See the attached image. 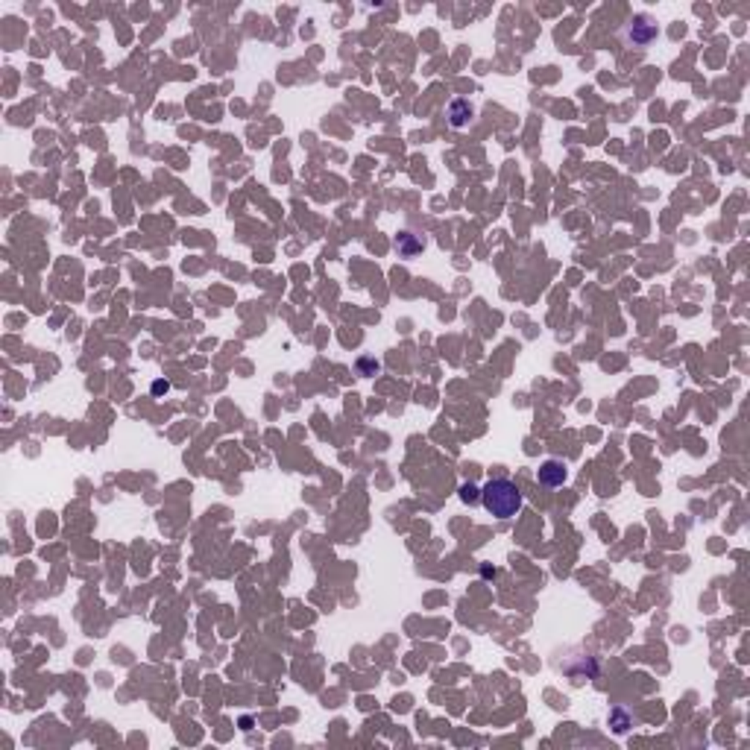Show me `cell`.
<instances>
[{
	"mask_svg": "<svg viewBox=\"0 0 750 750\" xmlns=\"http://www.w3.org/2000/svg\"><path fill=\"white\" fill-rule=\"evenodd\" d=\"M481 504L487 507L495 519H510L522 510V490L513 481L495 478L481 490Z\"/></svg>",
	"mask_w": 750,
	"mask_h": 750,
	"instance_id": "6da1fadb",
	"label": "cell"
},
{
	"mask_svg": "<svg viewBox=\"0 0 750 750\" xmlns=\"http://www.w3.org/2000/svg\"><path fill=\"white\" fill-rule=\"evenodd\" d=\"M657 33H660V27H657V21L650 15H633L631 21L624 23L621 41L627 47H633V50H645V47L657 38Z\"/></svg>",
	"mask_w": 750,
	"mask_h": 750,
	"instance_id": "7a4b0ae2",
	"label": "cell"
},
{
	"mask_svg": "<svg viewBox=\"0 0 750 750\" xmlns=\"http://www.w3.org/2000/svg\"><path fill=\"white\" fill-rule=\"evenodd\" d=\"M540 483H542V487H563V483H566V464L545 461L540 466Z\"/></svg>",
	"mask_w": 750,
	"mask_h": 750,
	"instance_id": "3957f363",
	"label": "cell"
},
{
	"mask_svg": "<svg viewBox=\"0 0 750 750\" xmlns=\"http://www.w3.org/2000/svg\"><path fill=\"white\" fill-rule=\"evenodd\" d=\"M449 117H451V127L454 129H464L469 120H472V106L466 103V100H454L451 106H449Z\"/></svg>",
	"mask_w": 750,
	"mask_h": 750,
	"instance_id": "277c9868",
	"label": "cell"
},
{
	"mask_svg": "<svg viewBox=\"0 0 750 750\" xmlns=\"http://www.w3.org/2000/svg\"><path fill=\"white\" fill-rule=\"evenodd\" d=\"M461 498H464L466 504H475V501L481 498V490L472 487V483H464V487H461Z\"/></svg>",
	"mask_w": 750,
	"mask_h": 750,
	"instance_id": "5b68a950",
	"label": "cell"
}]
</instances>
